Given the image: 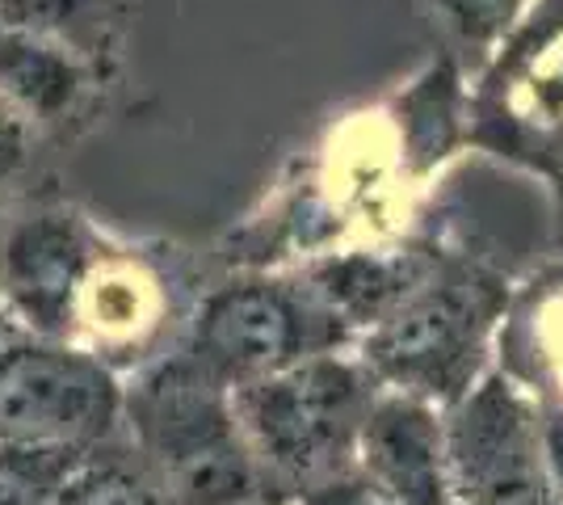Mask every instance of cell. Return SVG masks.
Wrapping results in <instances>:
<instances>
[{
    "label": "cell",
    "instance_id": "6da1fadb",
    "mask_svg": "<svg viewBox=\"0 0 563 505\" xmlns=\"http://www.w3.org/2000/svg\"><path fill=\"white\" fill-rule=\"evenodd\" d=\"M122 433L173 505H282L240 433L232 392L181 354L122 387Z\"/></svg>",
    "mask_w": 563,
    "mask_h": 505
},
{
    "label": "cell",
    "instance_id": "7a4b0ae2",
    "mask_svg": "<svg viewBox=\"0 0 563 505\" xmlns=\"http://www.w3.org/2000/svg\"><path fill=\"white\" fill-rule=\"evenodd\" d=\"M378 392V380L350 350L316 354L269 380L235 387L240 433L282 505H295L307 488L353 468Z\"/></svg>",
    "mask_w": 563,
    "mask_h": 505
},
{
    "label": "cell",
    "instance_id": "3957f363",
    "mask_svg": "<svg viewBox=\"0 0 563 505\" xmlns=\"http://www.w3.org/2000/svg\"><path fill=\"white\" fill-rule=\"evenodd\" d=\"M500 312L505 287L496 278L467 265L429 270L375 329L357 337V359L383 392L450 409L488 371Z\"/></svg>",
    "mask_w": 563,
    "mask_h": 505
},
{
    "label": "cell",
    "instance_id": "277c9868",
    "mask_svg": "<svg viewBox=\"0 0 563 505\" xmlns=\"http://www.w3.org/2000/svg\"><path fill=\"white\" fill-rule=\"evenodd\" d=\"M350 341V329L307 283L240 278L202 299L177 354L211 384L235 392Z\"/></svg>",
    "mask_w": 563,
    "mask_h": 505
},
{
    "label": "cell",
    "instance_id": "5b68a950",
    "mask_svg": "<svg viewBox=\"0 0 563 505\" xmlns=\"http://www.w3.org/2000/svg\"><path fill=\"white\" fill-rule=\"evenodd\" d=\"M122 433V380L76 341L18 337L0 354V447L93 455Z\"/></svg>",
    "mask_w": 563,
    "mask_h": 505
},
{
    "label": "cell",
    "instance_id": "8992f818",
    "mask_svg": "<svg viewBox=\"0 0 563 505\" xmlns=\"http://www.w3.org/2000/svg\"><path fill=\"white\" fill-rule=\"evenodd\" d=\"M442 426L454 505H555L542 405L509 371L488 366Z\"/></svg>",
    "mask_w": 563,
    "mask_h": 505
},
{
    "label": "cell",
    "instance_id": "52a82bcc",
    "mask_svg": "<svg viewBox=\"0 0 563 505\" xmlns=\"http://www.w3.org/2000/svg\"><path fill=\"white\" fill-rule=\"evenodd\" d=\"M93 265L97 249L85 223L64 207H38L0 237V299L25 337L71 341Z\"/></svg>",
    "mask_w": 563,
    "mask_h": 505
},
{
    "label": "cell",
    "instance_id": "ba28073f",
    "mask_svg": "<svg viewBox=\"0 0 563 505\" xmlns=\"http://www.w3.org/2000/svg\"><path fill=\"white\" fill-rule=\"evenodd\" d=\"M353 463L396 505H454L442 409L417 396L378 392Z\"/></svg>",
    "mask_w": 563,
    "mask_h": 505
},
{
    "label": "cell",
    "instance_id": "9c48e42d",
    "mask_svg": "<svg viewBox=\"0 0 563 505\" xmlns=\"http://www.w3.org/2000/svg\"><path fill=\"white\" fill-rule=\"evenodd\" d=\"M161 312H165L161 283L143 265L122 262V257H97L93 274L80 290L71 337L85 329L93 337L89 354L110 362L114 350H140L161 329Z\"/></svg>",
    "mask_w": 563,
    "mask_h": 505
},
{
    "label": "cell",
    "instance_id": "30bf717a",
    "mask_svg": "<svg viewBox=\"0 0 563 505\" xmlns=\"http://www.w3.org/2000/svg\"><path fill=\"white\" fill-rule=\"evenodd\" d=\"M89 85L85 59L55 39L0 22V97L34 122H64Z\"/></svg>",
    "mask_w": 563,
    "mask_h": 505
},
{
    "label": "cell",
    "instance_id": "8fae6325",
    "mask_svg": "<svg viewBox=\"0 0 563 505\" xmlns=\"http://www.w3.org/2000/svg\"><path fill=\"white\" fill-rule=\"evenodd\" d=\"M0 22L55 39L80 59L114 47L122 4L118 0H0Z\"/></svg>",
    "mask_w": 563,
    "mask_h": 505
},
{
    "label": "cell",
    "instance_id": "7c38bea8",
    "mask_svg": "<svg viewBox=\"0 0 563 505\" xmlns=\"http://www.w3.org/2000/svg\"><path fill=\"white\" fill-rule=\"evenodd\" d=\"M51 505H173L143 459L122 442H110L85 455Z\"/></svg>",
    "mask_w": 563,
    "mask_h": 505
},
{
    "label": "cell",
    "instance_id": "4fadbf2b",
    "mask_svg": "<svg viewBox=\"0 0 563 505\" xmlns=\"http://www.w3.org/2000/svg\"><path fill=\"white\" fill-rule=\"evenodd\" d=\"M85 455L0 447V505H51Z\"/></svg>",
    "mask_w": 563,
    "mask_h": 505
},
{
    "label": "cell",
    "instance_id": "5bb4252c",
    "mask_svg": "<svg viewBox=\"0 0 563 505\" xmlns=\"http://www.w3.org/2000/svg\"><path fill=\"white\" fill-rule=\"evenodd\" d=\"M438 18L467 43H488L505 34L521 13V0H433Z\"/></svg>",
    "mask_w": 563,
    "mask_h": 505
},
{
    "label": "cell",
    "instance_id": "9a60e30c",
    "mask_svg": "<svg viewBox=\"0 0 563 505\" xmlns=\"http://www.w3.org/2000/svg\"><path fill=\"white\" fill-rule=\"evenodd\" d=\"M295 505H396L383 488H378L357 463L345 468V472H336L329 476L324 484H316V488H307L303 497H295Z\"/></svg>",
    "mask_w": 563,
    "mask_h": 505
},
{
    "label": "cell",
    "instance_id": "2e32d148",
    "mask_svg": "<svg viewBox=\"0 0 563 505\" xmlns=\"http://www.w3.org/2000/svg\"><path fill=\"white\" fill-rule=\"evenodd\" d=\"M25 161V119L0 97V182H9Z\"/></svg>",
    "mask_w": 563,
    "mask_h": 505
},
{
    "label": "cell",
    "instance_id": "e0dca14e",
    "mask_svg": "<svg viewBox=\"0 0 563 505\" xmlns=\"http://www.w3.org/2000/svg\"><path fill=\"white\" fill-rule=\"evenodd\" d=\"M547 426V463H551V484H555V502H563V405L542 413Z\"/></svg>",
    "mask_w": 563,
    "mask_h": 505
},
{
    "label": "cell",
    "instance_id": "ac0fdd59",
    "mask_svg": "<svg viewBox=\"0 0 563 505\" xmlns=\"http://www.w3.org/2000/svg\"><path fill=\"white\" fill-rule=\"evenodd\" d=\"M18 337H25V333L18 329V320L9 316V308H4V299H0V354H4V350H9V345H13Z\"/></svg>",
    "mask_w": 563,
    "mask_h": 505
}]
</instances>
